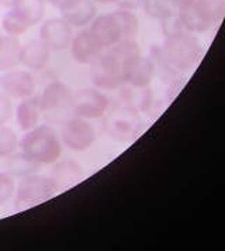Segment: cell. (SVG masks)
I'll list each match as a JSON object with an SVG mask.
<instances>
[{
  "label": "cell",
  "mask_w": 225,
  "mask_h": 251,
  "mask_svg": "<svg viewBox=\"0 0 225 251\" xmlns=\"http://www.w3.org/2000/svg\"><path fill=\"white\" fill-rule=\"evenodd\" d=\"M20 149L22 155L33 164L49 165L59 160L62 154V144L56 133L46 125L34 127L25 131L20 140Z\"/></svg>",
  "instance_id": "cell-1"
},
{
  "label": "cell",
  "mask_w": 225,
  "mask_h": 251,
  "mask_svg": "<svg viewBox=\"0 0 225 251\" xmlns=\"http://www.w3.org/2000/svg\"><path fill=\"white\" fill-rule=\"evenodd\" d=\"M59 192L52 178L43 175H30L22 179L16 191L14 210L22 212L28 207L45 203Z\"/></svg>",
  "instance_id": "cell-2"
},
{
  "label": "cell",
  "mask_w": 225,
  "mask_h": 251,
  "mask_svg": "<svg viewBox=\"0 0 225 251\" xmlns=\"http://www.w3.org/2000/svg\"><path fill=\"white\" fill-rule=\"evenodd\" d=\"M90 79L96 89L114 91L123 79V62L110 52H101L90 64Z\"/></svg>",
  "instance_id": "cell-3"
},
{
  "label": "cell",
  "mask_w": 225,
  "mask_h": 251,
  "mask_svg": "<svg viewBox=\"0 0 225 251\" xmlns=\"http://www.w3.org/2000/svg\"><path fill=\"white\" fill-rule=\"evenodd\" d=\"M61 137L68 149L73 151H85L90 149L97 140V131L89 120L73 116L62 126Z\"/></svg>",
  "instance_id": "cell-4"
},
{
  "label": "cell",
  "mask_w": 225,
  "mask_h": 251,
  "mask_svg": "<svg viewBox=\"0 0 225 251\" xmlns=\"http://www.w3.org/2000/svg\"><path fill=\"white\" fill-rule=\"evenodd\" d=\"M109 98L100 89H80L72 95L70 107L76 116L86 120H96L107 113Z\"/></svg>",
  "instance_id": "cell-5"
},
{
  "label": "cell",
  "mask_w": 225,
  "mask_h": 251,
  "mask_svg": "<svg viewBox=\"0 0 225 251\" xmlns=\"http://www.w3.org/2000/svg\"><path fill=\"white\" fill-rule=\"evenodd\" d=\"M106 133L117 141H128L139 128V117L133 109H117L104 123Z\"/></svg>",
  "instance_id": "cell-6"
},
{
  "label": "cell",
  "mask_w": 225,
  "mask_h": 251,
  "mask_svg": "<svg viewBox=\"0 0 225 251\" xmlns=\"http://www.w3.org/2000/svg\"><path fill=\"white\" fill-rule=\"evenodd\" d=\"M73 38V27L62 19H49L41 24L40 40L49 47L51 51L67 50Z\"/></svg>",
  "instance_id": "cell-7"
},
{
  "label": "cell",
  "mask_w": 225,
  "mask_h": 251,
  "mask_svg": "<svg viewBox=\"0 0 225 251\" xmlns=\"http://www.w3.org/2000/svg\"><path fill=\"white\" fill-rule=\"evenodd\" d=\"M0 88L13 99H27L35 91V80L31 72L22 69L6 71L0 78Z\"/></svg>",
  "instance_id": "cell-8"
},
{
  "label": "cell",
  "mask_w": 225,
  "mask_h": 251,
  "mask_svg": "<svg viewBox=\"0 0 225 251\" xmlns=\"http://www.w3.org/2000/svg\"><path fill=\"white\" fill-rule=\"evenodd\" d=\"M89 33L99 43L103 50H109L123 40V33L118 20L112 13L96 16L90 23Z\"/></svg>",
  "instance_id": "cell-9"
},
{
  "label": "cell",
  "mask_w": 225,
  "mask_h": 251,
  "mask_svg": "<svg viewBox=\"0 0 225 251\" xmlns=\"http://www.w3.org/2000/svg\"><path fill=\"white\" fill-rule=\"evenodd\" d=\"M154 65L139 54L123 61V79L134 88H145L154 78Z\"/></svg>",
  "instance_id": "cell-10"
},
{
  "label": "cell",
  "mask_w": 225,
  "mask_h": 251,
  "mask_svg": "<svg viewBox=\"0 0 225 251\" xmlns=\"http://www.w3.org/2000/svg\"><path fill=\"white\" fill-rule=\"evenodd\" d=\"M69 47L72 58L82 65H90L104 51L100 44L93 38V35L90 34L89 30H80L72 38Z\"/></svg>",
  "instance_id": "cell-11"
},
{
  "label": "cell",
  "mask_w": 225,
  "mask_h": 251,
  "mask_svg": "<svg viewBox=\"0 0 225 251\" xmlns=\"http://www.w3.org/2000/svg\"><path fill=\"white\" fill-rule=\"evenodd\" d=\"M72 91L64 82H52L45 88L38 98L40 110L44 113L58 112L62 107H67L72 100Z\"/></svg>",
  "instance_id": "cell-12"
},
{
  "label": "cell",
  "mask_w": 225,
  "mask_h": 251,
  "mask_svg": "<svg viewBox=\"0 0 225 251\" xmlns=\"http://www.w3.org/2000/svg\"><path fill=\"white\" fill-rule=\"evenodd\" d=\"M51 58V50L40 38L31 40L22 47V64L31 71H41Z\"/></svg>",
  "instance_id": "cell-13"
},
{
  "label": "cell",
  "mask_w": 225,
  "mask_h": 251,
  "mask_svg": "<svg viewBox=\"0 0 225 251\" xmlns=\"http://www.w3.org/2000/svg\"><path fill=\"white\" fill-rule=\"evenodd\" d=\"M83 175V170L76 161L67 160L56 164L55 168L52 170L51 178L54 179L59 191H67L80 182Z\"/></svg>",
  "instance_id": "cell-14"
},
{
  "label": "cell",
  "mask_w": 225,
  "mask_h": 251,
  "mask_svg": "<svg viewBox=\"0 0 225 251\" xmlns=\"http://www.w3.org/2000/svg\"><path fill=\"white\" fill-rule=\"evenodd\" d=\"M62 16L73 28H85L97 16V7L93 0H80L72 9L62 12Z\"/></svg>",
  "instance_id": "cell-15"
},
{
  "label": "cell",
  "mask_w": 225,
  "mask_h": 251,
  "mask_svg": "<svg viewBox=\"0 0 225 251\" xmlns=\"http://www.w3.org/2000/svg\"><path fill=\"white\" fill-rule=\"evenodd\" d=\"M22 47L17 37L0 34V71L6 72L22 64Z\"/></svg>",
  "instance_id": "cell-16"
},
{
  "label": "cell",
  "mask_w": 225,
  "mask_h": 251,
  "mask_svg": "<svg viewBox=\"0 0 225 251\" xmlns=\"http://www.w3.org/2000/svg\"><path fill=\"white\" fill-rule=\"evenodd\" d=\"M41 110L38 106V99L27 98L17 106L16 110V122L22 131H30L40 123Z\"/></svg>",
  "instance_id": "cell-17"
},
{
  "label": "cell",
  "mask_w": 225,
  "mask_h": 251,
  "mask_svg": "<svg viewBox=\"0 0 225 251\" xmlns=\"http://www.w3.org/2000/svg\"><path fill=\"white\" fill-rule=\"evenodd\" d=\"M165 51L169 61H172L175 65L183 67L186 61H189L191 55V41L190 38L184 35H173L166 41Z\"/></svg>",
  "instance_id": "cell-18"
},
{
  "label": "cell",
  "mask_w": 225,
  "mask_h": 251,
  "mask_svg": "<svg viewBox=\"0 0 225 251\" xmlns=\"http://www.w3.org/2000/svg\"><path fill=\"white\" fill-rule=\"evenodd\" d=\"M45 0H13L11 7L22 14L33 27L43 22L45 16Z\"/></svg>",
  "instance_id": "cell-19"
},
{
  "label": "cell",
  "mask_w": 225,
  "mask_h": 251,
  "mask_svg": "<svg viewBox=\"0 0 225 251\" xmlns=\"http://www.w3.org/2000/svg\"><path fill=\"white\" fill-rule=\"evenodd\" d=\"M30 27L31 25L28 24V22L13 7L3 16V20H1V28L4 30L6 34L11 37H20L25 34Z\"/></svg>",
  "instance_id": "cell-20"
},
{
  "label": "cell",
  "mask_w": 225,
  "mask_h": 251,
  "mask_svg": "<svg viewBox=\"0 0 225 251\" xmlns=\"http://www.w3.org/2000/svg\"><path fill=\"white\" fill-rule=\"evenodd\" d=\"M145 13L155 20H168L173 12V0H142Z\"/></svg>",
  "instance_id": "cell-21"
},
{
  "label": "cell",
  "mask_w": 225,
  "mask_h": 251,
  "mask_svg": "<svg viewBox=\"0 0 225 251\" xmlns=\"http://www.w3.org/2000/svg\"><path fill=\"white\" fill-rule=\"evenodd\" d=\"M115 19L118 20L121 33H123V40H133L136 33H138V19L131 10L125 9H118L112 12Z\"/></svg>",
  "instance_id": "cell-22"
},
{
  "label": "cell",
  "mask_w": 225,
  "mask_h": 251,
  "mask_svg": "<svg viewBox=\"0 0 225 251\" xmlns=\"http://www.w3.org/2000/svg\"><path fill=\"white\" fill-rule=\"evenodd\" d=\"M19 147H20V140L17 137L16 131L4 125L0 126V158L10 157L11 154L17 151Z\"/></svg>",
  "instance_id": "cell-23"
},
{
  "label": "cell",
  "mask_w": 225,
  "mask_h": 251,
  "mask_svg": "<svg viewBox=\"0 0 225 251\" xmlns=\"http://www.w3.org/2000/svg\"><path fill=\"white\" fill-rule=\"evenodd\" d=\"M109 52L112 54L114 57H117L121 62L127 58L133 57L139 54V48L135 44L133 40H120L115 46L109 48Z\"/></svg>",
  "instance_id": "cell-24"
},
{
  "label": "cell",
  "mask_w": 225,
  "mask_h": 251,
  "mask_svg": "<svg viewBox=\"0 0 225 251\" xmlns=\"http://www.w3.org/2000/svg\"><path fill=\"white\" fill-rule=\"evenodd\" d=\"M14 192H16L14 176L9 172H0V205L10 201Z\"/></svg>",
  "instance_id": "cell-25"
},
{
  "label": "cell",
  "mask_w": 225,
  "mask_h": 251,
  "mask_svg": "<svg viewBox=\"0 0 225 251\" xmlns=\"http://www.w3.org/2000/svg\"><path fill=\"white\" fill-rule=\"evenodd\" d=\"M13 114V106H11L10 98L6 93H0V126L7 123Z\"/></svg>",
  "instance_id": "cell-26"
},
{
  "label": "cell",
  "mask_w": 225,
  "mask_h": 251,
  "mask_svg": "<svg viewBox=\"0 0 225 251\" xmlns=\"http://www.w3.org/2000/svg\"><path fill=\"white\" fill-rule=\"evenodd\" d=\"M80 0H48L49 4H52L55 9H58L59 12H67L69 9H72L73 6H76Z\"/></svg>",
  "instance_id": "cell-27"
},
{
  "label": "cell",
  "mask_w": 225,
  "mask_h": 251,
  "mask_svg": "<svg viewBox=\"0 0 225 251\" xmlns=\"http://www.w3.org/2000/svg\"><path fill=\"white\" fill-rule=\"evenodd\" d=\"M141 3H142V0H118L117 1L120 9H125V10H134Z\"/></svg>",
  "instance_id": "cell-28"
},
{
  "label": "cell",
  "mask_w": 225,
  "mask_h": 251,
  "mask_svg": "<svg viewBox=\"0 0 225 251\" xmlns=\"http://www.w3.org/2000/svg\"><path fill=\"white\" fill-rule=\"evenodd\" d=\"M97 4H117L118 0H93Z\"/></svg>",
  "instance_id": "cell-29"
},
{
  "label": "cell",
  "mask_w": 225,
  "mask_h": 251,
  "mask_svg": "<svg viewBox=\"0 0 225 251\" xmlns=\"http://www.w3.org/2000/svg\"><path fill=\"white\" fill-rule=\"evenodd\" d=\"M45 1H48V0H45Z\"/></svg>",
  "instance_id": "cell-30"
},
{
  "label": "cell",
  "mask_w": 225,
  "mask_h": 251,
  "mask_svg": "<svg viewBox=\"0 0 225 251\" xmlns=\"http://www.w3.org/2000/svg\"><path fill=\"white\" fill-rule=\"evenodd\" d=\"M0 1H1V0H0Z\"/></svg>",
  "instance_id": "cell-31"
}]
</instances>
